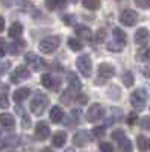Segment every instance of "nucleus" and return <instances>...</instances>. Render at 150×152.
Returning <instances> with one entry per match:
<instances>
[{
  "label": "nucleus",
  "mask_w": 150,
  "mask_h": 152,
  "mask_svg": "<svg viewBox=\"0 0 150 152\" xmlns=\"http://www.w3.org/2000/svg\"><path fill=\"white\" fill-rule=\"evenodd\" d=\"M47 105H49V97L44 93L38 91V93H35L32 102H30V111L35 116H41V114H44V111L47 110Z\"/></svg>",
  "instance_id": "1"
},
{
  "label": "nucleus",
  "mask_w": 150,
  "mask_h": 152,
  "mask_svg": "<svg viewBox=\"0 0 150 152\" xmlns=\"http://www.w3.org/2000/svg\"><path fill=\"white\" fill-rule=\"evenodd\" d=\"M59 44H61V38L58 35H50V37L43 38V40L40 41L38 49H40V52L49 55V53H53L55 50L59 47Z\"/></svg>",
  "instance_id": "2"
},
{
  "label": "nucleus",
  "mask_w": 150,
  "mask_h": 152,
  "mask_svg": "<svg viewBox=\"0 0 150 152\" xmlns=\"http://www.w3.org/2000/svg\"><path fill=\"white\" fill-rule=\"evenodd\" d=\"M130 105L135 108V110H144L146 108V104H147V91L144 90V88H136L135 91L130 93Z\"/></svg>",
  "instance_id": "3"
},
{
  "label": "nucleus",
  "mask_w": 150,
  "mask_h": 152,
  "mask_svg": "<svg viewBox=\"0 0 150 152\" xmlns=\"http://www.w3.org/2000/svg\"><path fill=\"white\" fill-rule=\"evenodd\" d=\"M76 66H78V70L82 73V76H85V78H90L91 76V73H93V62H91L90 55H80L76 59Z\"/></svg>",
  "instance_id": "4"
},
{
  "label": "nucleus",
  "mask_w": 150,
  "mask_h": 152,
  "mask_svg": "<svg viewBox=\"0 0 150 152\" xmlns=\"http://www.w3.org/2000/svg\"><path fill=\"white\" fill-rule=\"evenodd\" d=\"M24 61H26V64H29L33 70H43V69H46L49 64L43 59V58H40L36 53H33V52H29V53H26V56H24Z\"/></svg>",
  "instance_id": "5"
},
{
  "label": "nucleus",
  "mask_w": 150,
  "mask_h": 152,
  "mask_svg": "<svg viewBox=\"0 0 150 152\" xmlns=\"http://www.w3.org/2000/svg\"><path fill=\"white\" fill-rule=\"evenodd\" d=\"M103 116H105V108H103L102 105H99V104H93V105L88 108L86 114H85L86 120H88V122H91V123H94V122H99V120L102 119Z\"/></svg>",
  "instance_id": "6"
},
{
  "label": "nucleus",
  "mask_w": 150,
  "mask_h": 152,
  "mask_svg": "<svg viewBox=\"0 0 150 152\" xmlns=\"http://www.w3.org/2000/svg\"><path fill=\"white\" fill-rule=\"evenodd\" d=\"M30 78V72L26 66H18L14 72H12L11 75V82H14V84H20L23 81H26Z\"/></svg>",
  "instance_id": "7"
},
{
  "label": "nucleus",
  "mask_w": 150,
  "mask_h": 152,
  "mask_svg": "<svg viewBox=\"0 0 150 152\" xmlns=\"http://www.w3.org/2000/svg\"><path fill=\"white\" fill-rule=\"evenodd\" d=\"M120 21L124 24V26H133V24L138 21V14L133 9H124L120 14Z\"/></svg>",
  "instance_id": "8"
},
{
  "label": "nucleus",
  "mask_w": 150,
  "mask_h": 152,
  "mask_svg": "<svg viewBox=\"0 0 150 152\" xmlns=\"http://www.w3.org/2000/svg\"><path fill=\"white\" fill-rule=\"evenodd\" d=\"M50 135V126L47 125V122H38L35 126V137L38 138V140L44 142L47 140Z\"/></svg>",
  "instance_id": "9"
},
{
  "label": "nucleus",
  "mask_w": 150,
  "mask_h": 152,
  "mask_svg": "<svg viewBox=\"0 0 150 152\" xmlns=\"http://www.w3.org/2000/svg\"><path fill=\"white\" fill-rule=\"evenodd\" d=\"M90 134H88V131H83V129H80V131H78L76 134H74V137H73V145L74 146H78V148H83V146H86L90 143Z\"/></svg>",
  "instance_id": "10"
},
{
  "label": "nucleus",
  "mask_w": 150,
  "mask_h": 152,
  "mask_svg": "<svg viewBox=\"0 0 150 152\" xmlns=\"http://www.w3.org/2000/svg\"><path fill=\"white\" fill-rule=\"evenodd\" d=\"M97 75L102 79H111L112 76L115 75V69H114V66H111L109 62H102L97 69Z\"/></svg>",
  "instance_id": "11"
},
{
  "label": "nucleus",
  "mask_w": 150,
  "mask_h": 152,
  "mask_svg": "<svg viewBox=\"0 0 150 152\" xmlns=\"http://www.w3.org/2000/svg\"><path fill=\"white\" fill-rule=\"evenodd\" d=\"M74 32H76L78 38H80V40H85V41L93 40V32L88 26H85V24H78V26H74Z\"/></svg>",
  "instance_id": "12"
},
{
  "label": "nucleus",
  "mask_w": 150,
  "mask_h": 152,
  "mask_svg": "<svg viewBox=\"0 0 150 152\" xmlns=\"http://www.w3.org/2000/svg\"><path fill=\"white\" fill-rule=\"evenodd\" d=\"M149 40H150V32L146 28H140L138 31L135 32V43L138 44V46L146 44Z\"/></svg>",
  "instance_id": "13"
},
{
  "label": "nucleus",
  "mask_w": 150,
  "mask_h": 152,
  "mask_svg": "<svg viewBox=\"0 0 150 152\" xmlns=\"http://www.w3.org/2000/svg\"><path fill=\"white\" fill-rule=\"evenodd\" d=\"M8 35L11 38H14V40H18V38L23 35V24L20 21H14L11 24L9 31H8Z\"/></svg>",
  "instance_id": "14"
},
{
  "label": "nucleus",
  "mask_w": 150,
  "mask_h": 152,
  "mask_svg": "<svg viewBox=\"0 0 150 152\" xmlns=\"http://www.w3.org/2000/svg\"><path fill=\"white\" fill-rule=\"evenodd\" d=\"M52 142H53V146L55 148H62L65 143H67V134L64 131H58L53 134L52 137Z\"/></svg>",
  "instance_id": "15"
},
{
  "label": "nucleus",
  "mask_w": 150,
  "mask_h": 152,
  "mask_svg": "<svg viewBox=\"0 0 150 152\" xmlns=\"http://www.w3.org/2000/svg\"><path fill=\"white\" fill-rule=\"evenodd\" d=\"M49 117H50V120H52V122L58 123V122H61L62 119H64V111L61 110V107L55 105V107H52V108H50Z\"/></svg>",
  "instance_id": "16"
},
{
  "label": "nucleus",
  "mask_w": 150,
  "mask_h": 152,
  "mask_svg": "<svg viewBox=\"0 0 150 152\" xmlns=\"http://www.w3.org/2000/svg\"><path fill=\"white\" fill-rule=\"evenodd\" d=\"M30 94V88H28V87H21V88H18V90H15L14 91V100L15 102H23V100H26V97Z\"/></svg>",
  "instance_id": "17"
},
{
  "label": "nucleus",
  "mask_w": 150,
  "mask_h": 152,
  "mask_svg": "<svg viewBox=\"0 0 150 152\" xmlns=\"http://www.w3.org/2000/svg\"><path fill=\"white\" fill-rule=\"evenodd\" d=\"M0 125L5 126V128H12V126L15 125V119L12 114L9 113H3V114H0Z\"/></svg>",
  "instance_id": "18"
},
{
  "label": "nucleus",
  "mask_w": 150,
  "mask_h": 152,
  "mask_svg": "<svg viewBox=\"0 0 150 152\" xmlns=\"http://www.w3.org/2000/svg\"><path fill=\"white\" fill-rule=\"evenodd\" d=\"M67 81H68V85H70V90H80L82 84H80L79 78H78V76L74 75L73 72H70V73L67 75Z\"/></svg>",
  "instance_id": "19"
},
{
  "label": "nucleus",
  "mask_w": 150,
  "mask_h": 152,
  "mask_svg": "<svg viewBox=\"0 0 150 152\" xmlns=\"http://www.w3.org/2000/svg\"><path fill=\"white\" fill-rule=\"evenodd\" d=\"M136 146H138V149L143 151V152L150 151V138L146 137V135H138L136 137Z\"/></svg>",
  "instance_id": "20"
},
{
  "label": "nucleus",
  "mask_w": 150,
  "mask_h": 152,
  "mask_svg": "<svg viewBox=\"0 0 150 152\" xmlns=\"http://www.w3.org/2000/svg\"><path fill=\"white\" fill-rule=\"evenodd\" d=\"M41 84L46 87V88H52V90H56V82H55V78L49 73H44L41 76Z\"/></svg>",
  "instance_id": "21"
},
{
  "label": "nucleus",
  "mask_w": 150,
  "mask_h": 152,
  "mask_svg": "<svg viewBox=\"0 0 150 152\" xmlns=\"http://www.w3.org/2000/svg\"><path fill=\"white\" fill-rule=\"evenodd\" d=\"M118 142V145H120V152H132V142L129 140V138L124 135V137H121L120 140H117Z\"/></svg>",
  "instance_id": "22"
},
{
  "label": "nucleus",
  "mask_w": 150,
  "mask_h": 152,
  "mask_svg": "<svg viewBox=\"0 0 150 152\" xmlns=\"http://www.w3.org/2000/svg\"><path fill=\"white\" fill-rule=\"evenodd\" d=\"M112 35H114V41H118V43H121V44L126 46V38H128V35L123 32V29L114 28V29H112Z\"/></svg>",
  "instance_id": "23"
},
{
  "label": "nucleus",
  "mask_w": 150,
  "mask_h": 152,
  "mask_svg": "<svg viewBox=\"0 0 150 152\" xmlns=\"http://www.w3.org/2000/svg\"><path fill=\"white\" fill-rule=\"evenodd\" d=\"M23 47H24V43H11V44L6 46V50L11 55H18Z\"/></svg>",
  "instance_id": "24"
},
{
  "label": "nucleus",
  "mask_w": 150,
  "mask_h": 152,
  "mask_svg": "<svg viewBox=\"0 0 150 152\" xmlns=\"http://www.w3.org/2000/svg\"><path fill=\"white\" fill-rule=\"evenodd\" d=\"M121 81H123V84L126 85V87H132L133 85V81H135V76H133L132 72H124L121 75Z\"/></svg>",
  "instance_id": "25"
},
{
  "label": "nucleus",
  "mask_w": 150,
  "mask_h": 152,
  "mask_svg": "<svg viewBox=\"0 0 150 152\" xmlns=\"http://www.w3.org/2000/svg\"><path fill=\"white\" fill-rule=\"evenodd\" d=\"M3 90H0V108H8L9 107V100H8V96H6V93H8V90H6V85H3L2 87Z\"/></svg>",
  "instance_id": "26"
},
{
  "label": "nucleus",
  "mask_w": 150,
  "mask_h": 152,
  "mask_svg": "<svg viewBox=\"0 0 150 152\" xmlns=\"http://www.w3.org/2000/svg\"><path fill=\"white\" fill-rule=\"evenodd\" d=\"M67 43H68V47L71 49V50H74V52H79V50H82V43L79 41V40H76V38H73V37H70L68 40H67Z\"/></svg>",
  "instance_id": "27"
},
{
  "label": "nucleus",
  "mask_w": 150,
  "mask_h": 152,
  "mask_svg": "<svg viewBox=\"0 0 150 152\" xmlns=\"http://www.w3.org/2000/svg\"><path fill=\"white\" fill-rule=\"evenodd\" d=\"M123 47H124V44H121L118 41H114V40L108 43V50H111V52H114V53H120L123 50Z\"/></svg>",
  "instance_id": "28"
},
{
  "label": "nucleus",
  "mask_w": 150,
  "mask_h": 152,
  "mask_svg": "<svg viewBox=\"0 0 150 152\" xmlns=\"http://www.w3.org/2000/svg\"><path fill=\"white\" fill-rule=\"evenodd\" d=\"M82 3L86 9L90 11H96L100 8V0H82Z\"/></svg>",
  "instance_id": "29"
},
{
  "label": "nucleus",
  "mask_w": 150,
  "mask_h": 152,
  "mask_svg": "<svg viewBox=\"0 0 150 152\" xmlns=\"http://www.w3.org/2000/svg\"><path fill=\"white\" fill-rule=\"evenodd\" d=\"M71 100H73V90H65L61 94V102H64L65 105H68Z\"/></svg>",
  "instance_id": "30"
},
{
  "label": "nucleus",
  "mask_w": 150,
  "mask_h": 152,
  "mask_svg": "<svg viewBox=\"0 0 150 152\" xmlns=\"http://www.w3.org/2000/svg\"><path fill=\"white\" fill-rule=\"evenodd\" d=\"M106 38V29L105 28H99L97 34H96V43H103Z\"/></svg>",
  "instance_id": "31"
},
{
  "label": "nucleus",
  "mask_w": 150,
  "mask_h": 152,
  "mask_svg": "<svg viewBox=\"0 0 150 152\" xmlns=\"http://www.w3.org/2000/svg\"><path fill=\"white\" fill-rule=\"evenodd\" d=\"M30 125H32L30 117L26 116V114H21V126H23V128H24V129H28V128H30Z\"/></svg>",
  "instance_id": "32"
},
{
  "label": "nucleus",
  "mask_w": 150,
  "mask_h": 152,
  "mask_svg": "<svg viewBox=\"0 0 150 152\" xmlns=\"http://www.w3.org/2000/svg\"><path fill=\"white\" fill-rule=\"evenodd\" d=\"M135 5L141 9H149L150 8V0H133Z\"/></svg>",
  "instance_id": "33"
},
{
  "label": "nucleus",
  "mask_w": 150,
  "mask_h": 152,
  "mask_svg": "<svg viewBox=\"0 0 150 152\" xmlns=\"http://www.w3.org/2000/svg\"><path fill=\"white\" fill-rule=\"evenodd\" d=\"M62 20H64V23L67 24V26H74V21H76V18H74V15H71V14L62 15Z\"/></svg>",
  "instance_id": "34"
},
{
  "label": "nucleus",
  "mask_w": 150,
  "mask_h": 152,
  "mask_svg": "<svg viewBox=\"0 0 150 152\" xmlns=\"http://www.w3.org/2000/svg\"><path fill=\"white\" fill-rule=\"evenodd\" d=\"M100 149H102V152H114V146H112L111 143H108V142L100 143Z\"/></svg>",
  "instance_id": "35"
},
{
  "label": "nucleus",
  "mask_w": 150,
  "mask_h": 152,
  "mask_svg": "<svg viewBox=\"0 0 150 152\" xmlns=\"http://www.w3.org/2000/svg\"><path fill=\"white\" fill-rule=\"evenodd\" d=\"M138 58H140V59H143V61H150V47H149V49L141 50V53L138 55Z\"/></svg>",
  "instance_id": "36"
},
{
  "label": "nucleus",
  "mask_w": 150,
  "mask_h": 152,
  "mask_svg": "<svg viewBox=\"0 0 150 152\" xmlns=\"http://www.w3.org/2000/svg\"><path fill=\"white\" fill-rule=\"evenodd\" d=\"M93 134L96 137H103L105 135V126H96V128L93 129Z\"/></svg>",
  "instance_id": "37"
},
{
  "label": "nucleus",
  "mask_w": 150,
  "mask_h": 152,
  "mask_svg": "<svg viewBox=\"0 0 150 152\" xmlns=\"http://www.w3.org/2000/svg\"><path fill=\"white\" fill-rule=\"evenodd\" d=\"M141 128H143V129L150 131V116H147V117L141 119Z\"/></svg>",
  "instance_id": "38"
},
{
  "label": "nucleus",
  "mask_w": 150,
  "mask_h": 152,
  "mask_svg": "<svg viewBox=\"0 0 150 152\" xmlns=\"http://www.w3.org/2000/svg\"><path fill=\"white\" fill-rule=\"evenodd\" d=\"M124 135H126V134H124L121 129H115L114 132H112V138H114V140H120V138L124 137Z\"/></svg>",
  "instance_id": "39"
},
{
  "label": "nucleus",
  "mask_w": 150,
  "mask_h": 152,
  "mask_svg": "<svg viewBox=\"0 0 150 152\" xmlns=\"http://www.w3.org/2000/svg\"><path fill=\"white\" fill-rule=\"evenodd\" d=\"M76 100H79V104H86V102H88V96H86V94H82V93H79L78 96H76Z\"/></svg>",
  "instance_id": "40"
},
{
  "label": "nucleus",
  "mask_w": 150,
  "mask_h": 152,
  "mask_svg": "<svg viewBox=\"0 0 150 152\" xmlns=\"http://www.w3.org/2000/svg\"><path fill=\"white\" fill-rule=\"evenodd\" d=\"M136 119H138V116H136V113H130L129 116H128V123L129 125H133L136 122Z\"/></svg>",
  "instance_id": "41"
},
{
  "label": "nucleus",
  "mask_w": 150,
  "mask_h": 152,
  "mask_svg": "<svg viewBox=\"0 0 150 152\" xmlns=\"http://www.w3.org/2000/svg\"><path fill=\"white\" fill-rule=\"evenodd\" d=\"M46 8H47V9H50V11L55 9V8H56L55 0H46Z\"/></svg>",
  "instance_id": "42"
},
{
  "label": "nucleus",
  "mask_w": 150,
  "mask_h": 152,
  "mask_svg": "<svg viewBox=\"0 0 150 152\" xmlns=\"http://www.w3.org/2000/svg\"><path fill=\"white\" fill-rule=\"evenodd\" d=\"M5 52H6V46H5L3 40H0V56H3Z\"/></svg>",
  "instance_id": "43"
},
{
  "label": "nucleus",
  "mask_w": 150,
  "mask_h": 152,
  "mask_svg": "<svg viewBox=\"0 0 150 152\" xmlns=\"http://www.w3.org/2000/svg\"><path fill=\"white\" fill-rule=\"evenodd\" d=\"M56 6H65L67 5V0H55Z\"/></svg>",
  "instance_id": "44"
},
{
  "label": "nucleus",
  "mask_w": 150,
  "mask_h": 152,
  "mask_svg": "<svg viewBox=\"0 0 150 152\" xmlns=\"http://www.w3.org/2000/svg\"><path fill=\"white\" fill-rule=\"evenodd\" d=\"M3 29H5V18L0 17V32H3Z\"/></svg>",
  "instance_id": "45"
},
{
  "label": "nucleus",
  "mask_w": 150,
  "mask_h": 152,
  "mask_svg": "<svg viewBox=\"0 0 150 152\" xmlns=\"http://www.w3.org/2000/svg\"><path fill=\"white\" fill-rule=\"evenodd\" d=\"M41 152H53V151H52V149H50V148H44V149H43Z\"/></svg>",
  "instance_id": "46"
},
{
  "label": "nucleus",
  "mask_w": 150,
  "mask_h": 152,
  "mask_svg": "<svg viewBox=\"0 0 150 152\" xmlns=\"http://www.w3.org/2000/svg\"><path fill=\"white\" fill-rule=\"evenodd\" d=\"M65 152H74V151H73V149L70 148V149H65Z\"/></svg>",
  "instance_id": "47"
},
{
  "label": "nucleus",
  "mask_w": 150,
  "mask_h": 152,
  "mask_svg": "<svg viewBox=\"0 0 150 152\" xmlns=\"http://www.w3.org/2000/svg\"><path fill=\"white\" fill-rule=\"evenodd\" d=\"M70 2H71V3H78V2H79V0H70Z\"/></svg>",
  "instance_id": "48"
},
{
  "label": "nucleus",
  "mask_w": 150,
  "mask_h": 152,
  "mask_svg": "<svg viewBox=\"0 0 150 152\" xmlns=\"http://www.w3.org/2000/svg\"><path fill=\"white\" fill-rule=\"evenodd\" d=\"M12 152H15V151H12Z\"/></svg>",
  "instance_id": "49"
}]
</instances>
